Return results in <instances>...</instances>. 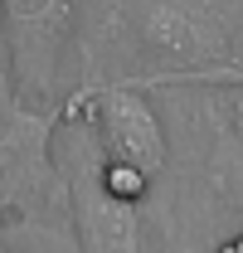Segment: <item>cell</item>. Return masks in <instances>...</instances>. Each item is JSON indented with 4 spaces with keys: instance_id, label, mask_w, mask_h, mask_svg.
<instances>
[{
    "instance_id": "obj_8",
    "label": "cell",
    "mask_w": 243,
    "mask_h": 253,
    "mask_svg": "<svg viewBox=\"0 0 243 253\" xmlns=\"http://www.w3.org/2000/svg\"><path fill=\"white\" fill-rule=\"evenodd\" d=\"M0 253H5V249H0Z\"/></svg>"
},
{
    "instance_id": "obj_7",
    "label": "cell",
    "mask_w": 243,
    "mask_h": 253,
    "mask_svg": "<svg viewBox=\"0 0 243 253\" xmlns=\"http://www.w3.org/2000/svg\"><path fill=\"white\" fill-rule=\"evenodd\" d=\"M229 253H243V239H239V244H234V249H229Z\"/></svg>"
},
{
    "instance_id": "obj_2",
    "label": "cell",
    "mask_w": 243,
    "mask_h": 253,
    "mask_svg": "<svg viewBox=\"0 0 243 253\" xmlns=\"http://www.w3.org/2000/svg\"><path fill=\"white\" fill-rule=\"evenodd\" d=\"M68 5H10L5 30H10V59L25 97H49L54 68H59V39L68 30Z\"/></svg>"
},
{
    "instance_id": "obj_1",
    "label": "cell",
    "mask_w": 243,
    "mask_h": 253,
    "mask_svg": "<svg viewBox=\"0 0 243 253\" xmlns=\"http://www.w3.org/2000/svg\"><path fill=\"white\" fill-rule=\"evenodd\" d=\"M92 122L102 131V141L112 146L117 166H131V170H141V175L161 170V161H165V131H161L156 107L141 93H131V88H107V93H97Z\"/></svg>"
},
{
    "instance_id": "obj_4",
    "label": "cell",
    "mask_w": 243,
    "mask_h": 253,
    "mask_svg": "<svg viewBox=\"0 0 243 253\" xmlns=\"http://www.w3.org/2000/svg\"><path fill=\"white\" fill-rule=\"evenodd\" d=\"M44 170V126L25 117L0 131V205H15Z\"/></svg>"
},
{
    "instance_id": "obj_3",
    "label": "cell",
    "mask_w": 243,
    "mask_h": 253,
    "mask_svg": "<svg viewBox=\"0 0 243 253\" xmlns=\"http://www.w3.org/2000/svg\"><path fill=\"white\" fill-rule=\"evenodd\" d=\"M73 214H78V239L83 253H141V229H136V210L107 195L102 170H88L78 190H73Z\"/></svg>"
},
{
    "instance_id": "obj_5",
    "label": "cell",
    "mask_w": 243,
    "mask_h": 253,
    "mask_svg": "<svg viewBox=\"0 0 243 253\" xmlns=\"http://www.w3.org/2000/svg\"><path fill=\"white\" fill-rule=\"evenodd\" d=\"M214 30H219V20H214L209 10L165 5V10H151L146 15V39L161 44V49H170V54H200V49H209Z\"/></svg>"
},
{
    "instance_id": "obj_6",
    "label": "cell",
    "mask_w": 243,
    "mask_h": 253,
    "mask_svg": "<svg viewBox=\"0 0 243 253\" xmlns=\"http://www.w3.org/2000/svg\"><path fill=\"white\" fill-rule=\"evenodd\" d=\"M102 185H107V195H117V200L131 205V200L146 195V175L131 170V166H117V161H112V166H102Z\"/></svg>"
}]
</instances>
